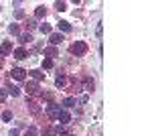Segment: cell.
<instances>
[{
  "label": "cell",
  "mask_w": 152,
  "mask_h": 136,
  "mask_svg": "<svg viewBox=\"0 0 152 136\" xmlns=\"http://www.w3.org/2000/svg\"><path fill=\"white\" fill-rule=\"evenodd\" d=\"M28 41H33V37H31V35H20V43H23V45H26Z\"/></svg>",
  "instance_id": "obj_18"
},
{
  "label": "cell",
  "mask_w": 152,
  "mask_h": 136,
  "mask_svg": "<svg viewBox=\"0 0 152 136\" xmlns=\"http://www.w3.org/2000/svg\"><path fill=\"white\" fill-rule=\"evenodd\" d=\"M28 73H31V75H33V77H35L37 81H39V79H43V77H45V73H43V71H39V69H33V71H28Z\"/></svg>",
  "instance_id": "obj_9"
},
{
  "label": "cell",
  "mask_w": 152,
  "mask_h": 136,
  "mask_svg": "<svg viewBox=\"0 0 152 136\" xmlns=\"http://www.w3.org/2000/svg\"><path fill=\"white\" fill-rule=\"evenodd\" d=\"M59 29H61L63 33H67V31H71V24L67 23V21H59Z\"/></svg>",
  "instance_id": "obj_10"
},
{
  "label": "cell",
  "mask_w": 152,
  "mask_h": 136,
  "mask_svg": "<svg viewBox=\"0 0 152 136\" xmlns=\"http://www.w3.org/2000/svg\"><path fill=\"white\" fill-rule=\"evenodd\" d=\"M85 51H87V45L83 43V41H75L73 45H71V53L75 57H79V55H85Z\"/></svg>",
  "instance_id": "obj_1"
},
{
  "label": "cell",
  "mask_w": 152,
  "mask_h": 136,
  "mask_svg": "<svg viewBox=\"0 0 152 136\" xmlns=\"http://www.w3.org/2000/svg\"><path fill=\"white\" fill-rule=\"evenodd\" d=\"M39 29H41V33H43V35H51V24H41Z\"/></svg>",
  "instance_id": "obj_15"
},
{
  "label": "cell",
  "mask_w": 152,
  "mask_h": 136,
  "mask_svg": "<svg viewBox=\"0 0 152 136\" xmlns=\"http://www.w3.org/2000/svg\"><path fill=\"white\" fill-rule=\"evenodd\" d=\"M59 132H61V136H71V132H67V130H63V128H59Z\"/></svg>",
  "instance_id": "obj_27"
},
{
  "label": "cell",
  "mask_w": 152,
  "mask_h": 136,
  "mask_svg": "<svg viewBox=\"0 0 152 136\" xmlns=\"http://www.w3.org/2000/svg\"><path fill=\"white\" fill-rule=\"evenodd\" d=\"M14 57H16V59H26V51H24V49H16V51H14Z\"/></svg>",
  "instance_id": "obj_13"
},
{
  "label": "cell",
  "mask_w": 152,
  "mask_h": 136,
  "mask_svg": "<svg viewBox=\"0 0 152 136\" xmlns=\"http://www.w3.org/2000/svg\"><path fill=\"white\" fill-rule=\"evenodd\" d=\"M45 53L47 55H57V49L55 47H49V49H45Z\"/></svg>",
  "instance_id": "obj_23"
},
{
  "label": "cell",
  "mask_w": 152,
  "mask_h": 136,
  "mask_svg": "<svg viewBox=\"0 0 152 136\" xmlns=\"http://www.w3.org/2000/svg\"><path fill=\"white\" fill-rule=\"evenodd\" d=\"M45 14H47V8H45V6H37V10H35L37 18H41V16H45Z\"/></svg>",
  "instance_id": "obj_11"
},
{
  "label": "cell",
  "mask_w": 152,
  "mask_h": 136,
  "mask_svg": "<svg viewBox=\"0 0 152 136\" xmlns=\"http://www.w3.org/2000/svg\"><path fill=\"white\" fill-rule=\"evenodd\" d=\"M26 136H37V128L35 126H28V128H26Z\"/></svg>",
  "instance_id": "obj_21"
},
{
  "label": "cell",
  "mask_w": 152,
  "mask_h": 136,
  "mask_svg": "<svg viewBox=\"0 0 152 136\" xmlns=\"http://www.w3.org/2000/svg\"><path fill=\"white\" fill-rule=\"evenodd\" d=\"M6 93H8L6 90H0V102H4V100H6Z\"/></svg>",
  "instance_id": "obj_25"
},
{
  "label": "cell",
  "mask_w": 152,
  "mask_h": 136,
  "mask_svg": "<svg viewBox=\"0 0 152 136\" xmlns=\"http://www.w3.org/2000/svg\"><path fill=\"white\" fill-rule=\"evenodd\" d=\"M2 120H4V122H10L12 120V112H2Z\"/></svg>",
  "instance_id": "obj_20"
},
{
  "label": "cell",
  "mask_w": 152,
  "mask_h": 136,
  "mask_svg": "<svg viewBox=\"0 0 152 136\" xmlns=\"http://www.w3.org/2000/svg\"><path fill=\"white\" fill-rule=\"evenodd\" d=\"M10 35H20V29H18V24H10Z\"/></svg>",
  "instance_id": "obj_16"
},
{
  "label": "cell",
  "mask_w": 152,
  "mask_h": 136,
  "mask_svg": "<svg viewBox=\"0 0 152 136\" xmlns=\"http://www.w3.org/2000/svg\"><path fill=\"white\" fill-rule=\"evenodd\" d=\"M10 75L14 77V79H18V81H24V79H26V71H24V69H20V67H14L10 71Z\"/></svg>",
  "instance_id": "obj_2"
},
{
  "label": "cell",
  "mask_w": 152,
  "mask_h": 136,
  "mask_svg": "<svg viewBox=\"0 0 152 136\" xmlns=\"http://www.w3.org/2000/svg\"><path fill=\"white\" fill-rule=\"evenodd\" d=\"M55 85H57V87H63V85H65V77H63V75H59L57 79H55Z\"/></svg>",
  "instance_id": "obj_17"
},
{
  "label": "cell",
  "mask_w": 152,
  "mask_h": 136,
  "mask_svg": "<svg viewBox=\"0 0 152 136\" xmlns=\"http://www.w3.org/2000/svg\"><path fill=\"white\" fill-rule=\"evenodd\" d=\"M10 51H12L10 41H4V43H2V47H0V53H2V55H8Z\"/></svg>",
  "instance_id": "obj_7"
},
{
  "label": "cell",
  "mask_w": 152,
  "mask_h": 136,
  "mask_svg": "<svg viewBox=\"0 0 152 136\" xmlns=\"http://www.w3.org/2000/svg\"><path fill=\"white\" fill-rule=\"evenodd\" d=\"M8 91H10L14 98H18V96H20V87H16V85H10V87H8Z\"/></svg>",
  "instance_id": "obj_14"
},
{
  "label": "cell",
  "mask_w": 152,
  "mask_h": 136,
  "mask_svg": "<svg viewBox=\"0 0 152 136\" xmlns=\"http://www.w3.org/2000/svg\"><path fill=\"white\" fill-rule=\"evenodd\" d=\"M14 16H16V18H23V16H24V12H23V10H20V8H18V10L14 12Z\"/></svg>",
  "instance_id": "obj_26"
},
{
  "label": "cell",
  "mask_w": 152,
  "mask_h": 136,
  "mask_svg": "<svg viewBox=\"0 0 152 136\" xmlns=\"http://www.w3.org/2000/svg\"><path fill=\"white\" fill-rule=\"evenodd\" d=\"M43 67H45V69H51V67H53V61H51V59H45V61H43Z\"/></svg>",
  "instance_id": "obj_22"
},
{
  "label": "cell",
  "mask_w": 152,
  "mask_h": 136,
  "mask_svg": "<svg viewBox=\"0 0 152 136\" xmlns=\"http://www.w3.org/2000/svg\"><path fill=\"white\" fill-rule=\"evenodd\" d=\"M26 91L28 93H39V83L37 81H28L26 83Z\"/></svg>",
  "instance_id": "obj_6"
},
{
  "label": "cell",
  "mask_w": 152,
  "mask_h": 136,
  "mask_svg": "<svg viewBox=\"0 0 152 136\" xmlns=\"http://www.w3.org/2000/svg\"><path fill=\"white\" fill-rule=\"evenodd\" d=\"M49 43H51V45H61V43H63V35L51 33V35H49Z\"/></svg>",
  "instance_id": "obj_4"
},
{
  "label": "cell",
  "mask_w": 152,
  "mask_h": 136,
  "mask_svg": "<svg viewBox=\"0 0 152 136\" xmlns=\"http://www.w3.org/2000/svg\"><path fill=\"white\" fill-rule=\"evenodd\" d=\"M8 136H18V130H10V134Z\"/></svg>",
  "instance_id": "obj_28"
},
{
  "label": "cell",
  "mask_w": 152,
  "mask_h": 136,
  "mask_svg": "<svg viewBox=\"0 0 152 136\" xmlns=\"http://www.w3.org/2000/svg\"><path fill=\"white\" fill-rule=\"evenodd\" d=\"M59 112H61V108H59L57 104H49V106H47V114H49V118H53V120H57Z\"/></svg>",
  "instance_id": "obj_3"
},
{
  "label": "cell",
  "mask_w": 152,
  "mask_h": 136,
  "mask_svg": "<svg viewBox=\"0 0 152 136\" xmlns=\"http://www.w3.org/2000/svg\"><path fill=\"white\" fill-rule=\"evenodd\" d=\"M83 87H85V91H94V87H95V83H94V79H87L83 81Z\"/></svg>",
  "instance_id": "obj_8"
},
{
  "label": "cell",
  "mask_w": 152,
  "mask_h": 136,
  "mask_svg": "<svg viewBox=\"0 0 152 136\" xmlns=\"http://www.w3.org/2000/svg\"><path fill=\"white\" fill-rule=\"evenodd\" d=\"M26 24H28L31 29H35V26H37V21H35V18H28V21H26Z\"/></svg>",
  "instance_id": "obj_24"
},
{
  "label": "cell",
  "mask_w": 152,
  "mask_h": 136,
  "mask_svg": "<svg viewBox=\"0 0 152 136\" xmlns=\"http://www.w3.org/2000/svg\"><path fill=\"white\" fill-rule=\"evenodd\" d=\"M57 120L61 122V124H69V120H71L69 112H65V110H61V112H59V116H57Z\"/></svg>",
  "instance_id": "obj_5"
},
{
  "label": "cell",
  "mask_w": 152,
  "mask_h": 136,
  "mask_svg": "<svg viewBox=\"0 0 152 136\" xmlns=\"http://www.w3.org/2000/svg\"><path fill=\"white\" fill-rule=\"evenodd\" d=\"M55 8H57L59 12H63V10H67V4H65V2H57V4H55Z\"/></svg>",
  "instance_id": "obj_19"
},
{
  "label": "cell",
  "mask_w": 152,
  "mask_h": 136,
  "mask_svg": "<svg viewBox=\"0 0 152 136\" xmlns=\"http://www.w3.org/2000/svg\"><path fill=\"white\" fill-rule=\"evenodd\" d=\"M75 104H77L75 98H65V100H63V106H65V108H71V106H75Z\"/></svg>",
  "instance_id": "obj_12"
}]
</instances>
